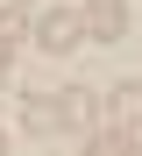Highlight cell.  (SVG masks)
I'll list each match as a JSON object with an SVG mask.
<instances>
[{"label": "cell", "mask_w": 142, "mask_h": 156, "mask_svg": "<svg viewBox=\"0 0 142 156\" xmlns=\"http://www.w3.org/2000/svg\"><path fill=\"white\" fill-rule=\"evenodd\" d=\"M14 36H21V7H0V71L14 64Z\"/></svg>", "instance_id": "52a82bcc"}, {"label": "cell", "mask_w": 142, "mask_h": 156, "mask_svg": "<svg viewBox=\"0 0 142 156\" xmlns=\"http://www.w3.org/2000/svg\"><path fill=\"white\" fill-rule=\"evenodd\" d=\"M107 114H114V128H135L142 121V85H114L107 92Z\"/></svg>", "instance_id": "5b68a950"}, {"label": "cell", "mask_w": 142, "mask_h": 156, "mask_svg": "<svg viewBox=\"0 0 142 156\" xmlns=\"http://www.w3.org/2000/svg\"><path fill=\"white\" fill-rule=\"evenodd\" d=\"M85 36V21L71 14V7H50V14H36V43L50 50V57H64V50Z\"/></svg>", "instance_id": "6da1fadb"}, {"label": "cell", "mask_w": 142, "mask_h": 156, "mask_svg": "<svg viewBox=\"0 0 142 156\" xmlns=\"http://www.w3.org/2000/svg\"><path fill=\"white\" fill-rule=\"evenodd\" d=\"M85 36H100V43H114V36H128V0H85Z\"/></svg>", "instance_id": "7a4b0ae2"}, {"label": "cell", "mask_w": 142, "mask_h": 156, "mask_svg": "<svg viewBox=\"0 0 142 156\" xmlns=\"http://www.w3.org/2000/svg\"><path fill=\"white\" fill-rule=\"evenodd\" d=\"M21 128H28V135L64 128V121H57V99H50V92H28V99H21Z\"/></svg>", "instance_id": "277c9868"}, {"label": "cell", "mask_w": 142, "mask_h": 156, "mask_svg": "<svg viewBox=\"0 0 142 156\" xmlns=\"http://www.w3.org/2000/svg\"><path fill=\"white\" fill-rule=\"evenodd\" d=\"M57 121H64V128H93V121H100V92L71 85L64 99H57Z\"/></svg>", "instance_id": "3957f363"}, {"label": "cell", "mask_w": 142, "mask_h": 156, "mask_svg": "<svg viewBox=\"0 0 142 156\" xmlns=\"http://www.w3.org/2000/svg\"><path fill=\"white\" fill-rule=\"evenodd\" d=\"M85 156H135V142H128V128H93Z\"/></svg>", "instance_id": "8992f818"}]
</instances>
